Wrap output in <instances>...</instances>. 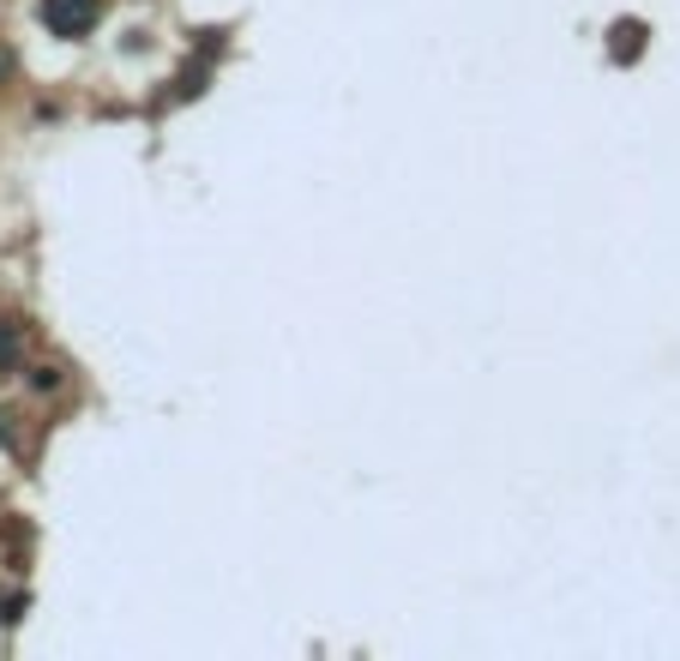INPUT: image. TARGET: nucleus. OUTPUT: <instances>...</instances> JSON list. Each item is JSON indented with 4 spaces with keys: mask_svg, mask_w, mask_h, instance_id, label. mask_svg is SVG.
Segmentation results:
<instances>
[{
    "mask_svg": "<svg viewBox=\"0 0 680 661\" xmlns=\"http://www.w3.org/2000/svg\"><path fill=\"white\" fill-rule=\"evenodd\" d=\"M97 18H103V0H42V25L54 37H85L97 30Z\"/></svg>",
    "mask_w": 680,
    "mask_h": 661,
    "instance_id": "obj_1",
    "label": "nucleus"
},
{
    "mask_svg": "<svg viewBox=\"0 0 680 661\" xmlns=\"http://www.w3.org/2000/svg\"><path fill=\"white\" fill-rule=\"evenodd\" d=\"M644 37H651V30H644V18H620V25L608 30V54H615V61H639V54H644Z\"/></svg>",
    "mask_w": 680,
    "mask_h": 661,
    "instance_id": "obj_2",
    "label": "nucleus"
},
{
    "mask_svg": "<svg viewBox=\"0 0 680 661\" xmlns=\"http://www.w3.org/2000/svg\"><path fill=\"white\" fill-rule=\"evenodd\" d=\"M18 349H25V343H18V325L0 319V373H13L18 367Z\"/></svg>",
    "mask_w": 680,
    "mask_h": 661,
    "instance_id": "obj_3",
    "label": "nucleus"
},
{
    "mask_svg": "<svg viewBox=\"0 0 680 661\" xmlns=\"http://www.w3.org/2000/svg\"><path fill=\"white\" fill-rule=\"evenodd\" d=\"M7 78H13V49L0 42V85H7Z\"/></svg>",
    "mask_w": 680,
    "mask_h": 661,
    "instance_id": "obj_4",
    "label": "nucleus"
}]
</instances>
